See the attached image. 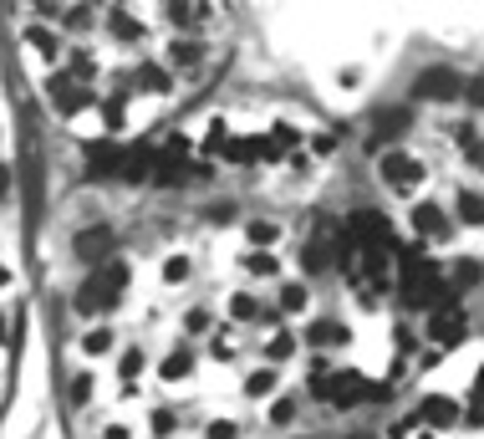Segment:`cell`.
<instances>
[{"instance_id":"obj_1","label":"cell","mask_w":484,"mask_h":439,"mask_svg":"<svg viewBox=\"0 0 484 439\" xmlns=\"http://www.w3.org/2000/svg\"><path fill=\"white\" fill-rule=\"evenodd\" d=\"M347 235H352V246H368V250L393 246V225H388V215H378V209H352V215H347Z\"/></svg>"},{"instance_id":"obj_2","label":"cell","mask_w":484,"mask_h":439,"mask_svg":"<svg viewBox=\"0 0 484 439\" xmlns=\"http://www.w3.org/2000/svg\"><path fill=\"white\" fill-rule=\"evenodd\" d=\"M317 393L327 403H337V409H352V403H362L372 393V383L362 373H337V378H317Z\"/></svg>"},{"instance_id":"obj_3","label":"cell","mask_w":484,"mask_h":439,"mask_svg":"<svg viewBox=\"0 0 484 439\" xmlns=\"http://www.w3.org/2000/svg\"><path fill=\"white\" fill-rule=\"evenodd\" d=\"M459 92H464V77L449 72V66H429V72H418V82H413V97H423V103H449Z\"/></svg>"},{"instance_id":"obj_4","label":"cell","mask_w":484,"mask_h":439,"mask_svg":"<svg viewBox=\"0 0 484 439\" xmlns=\"http://www.w3.org/2000/svg\"><path fill=\"white\" fill-rule=\"evenodd\" d=\"M464 332H469V322H464L459 301H439L433 317H429V337L439 342V348H454V342H464Z\"/></svg>"},{"instance_id":"obj_5","label":"cell","mask_w":484,"mask_h":439,"mask_svg":"<svg viewBox=\"0 0 484 439\" xmlns=\"http://www.w3.org/2000/svg\"><path fill=\"white\" fill-rule=\"evenodd\" d=\"M117 297H123V291H117V286L97 271V276H87V281H82V291H76V311H82V317H97V311L117 307Z\"/></svg>"},{"instance_id":"obj_6","label":"cell","mask_w":484,"mask_h":439,"mask_svg":"<svg viewBox=\"0 0 484 439\" xmlns=\"http://www.w3.org/2000/svg\"><path fill=\"white\" fill-rule=\"evenodd\" d=\"M382 179L398 184V189H408V184L423 179V164L413 154H398V148H393V154H382Z\"/></svg>"},{"instance_id":"obj_7","label":"cell","mask_w":484,"mask_h":439,"mask_svg":"<svg viewBox=\"0 0 484 439\" xmlns=\"http://www.w3.org/2000/svg\"><path fill=\"white\" fill-rule=\"evenodd\" d=\"M46 92L56 97V107H62L66 117H72V113H82V107L92 103V92H82V87H76V77H51V82H46Z\"/></svg>"},{"instance_id":"obj_8","label":"cell","mask_w":484,"mask_h":439,"mask_svg":"<svg viewBox=\"0 0 484 439\" xmlns=\"http://www.w3.org/2000/svg\"><path fill=\"white\" fill-rule=\"evenodd\" d=\"M408 123H413V113H403V107H382L378 123H372V148H378V143H388V138H403Z\"/></svg>"},{"instance_id":"obj_9","label":"cell","mask_w":484,"mask_h":439,"mask_svg":"<svg viewBox=\"0 0 484 439\" xmlns=\"http://www.w3.org/2000/svg\"><path fill=\"white\" fill-rule=\"evenodd\" d=\"M413 230H418L423 240H444V235H449V215L439 205H429V199H423V205L413 209Z\"/></svg>"},{"instance_id":"obj_10","label":"cell","mask_w":484,"mask_h":439,"mask_svg":"<svg viewBox=\"0 0 484 439\" xmlns=\"http://www.w3.org/2000/svg\"><path fill=\"white\" fill-rule=\"evenodd\" d=\"M117 164H123V148H117V143H87V168L92 174H117Z\"/></svg>"},{"instance_id":"obj_11","label":"cell","mask_w":484,"mask_h":439,"mask_svg":"<svg viewBox=\"0 0 484 439\" xmlns=\"http://www.w3.org/2000/svg\"><path fill=\"white\" fill-rule=\"evenodd\" d=\"M418 419H423V424H454V419H459V403L444 399V393H433V399H423Z\"/></svg>"},{"instance_id":"obj_12","label":"cell","mask_w":484,"mask_h":439,"mask_svg":"<svg viewBox=\"0 0 484 439\" xmlns=\"http://www.w3.org/2000/svg\"><path fill=\"white\" fill-rule=\"evenodd\" d=\"M107 250H113V235H107V230H82V235H76V256H82V260H102Z\"/></svg>"},{"instance_id":"obj_13","label":"cell","mask_w":484,"mask_h":439,"mask_svg":"<svg viewBox=\"0 0 484 439\" xmlns=\"http://www.w3.org/2000/svg\"><path fill=\"white\" fill-rule=\"evenodd\" d=\"M117 174H123V179H143V174H153V148H123Z\"/></svg>"},{"instance_id":"obj_14","label":"cell","mask_w":484,"mask_h":439,"mask_svg":"<svg viewBox=\"0 0 484 439\" xmlns=\"http://www.w3.org/2000/svg\"><path fill=\"white\" fill-rule=\"evenodd\" d=\"M479 276H484V266H479V260H469V256L449 266V286H474Z\"/></svg>"},{"instance_id":"obj_15","label":"cell","mask_w":484,"mask_h":439,"mask_svg":"<svg viewBox=\"0 0 484 439\" xmlns=\"http://www.w3.org/2000/svg\"><path fill=\"white\" fill-rule=\"evenodd\" d=\"M311 342H317V348H331V342H347V327L342 322H311Z\"/></svg>"},{"instance_id":"obj_16","label":"cell","mask_w":484,"mask_h":439,"mask_svg":"<svg viewBox=\"0 0 484 439\" xmlns=\"http://www.w3.org/2000/svg\"><path fill=\"white\" fill-rule=\"evenodd\" d=\"M459 220L464 225H484V194H459Z\"/></svg>"},{"instance_id":"obj_17","label":"cell","mask_w":484,"mask_h":439,"mask_svg":"<svg viewBox=\"0 0 484 439\" xmlns=\"http://www.w3.org/2000/svg\"><path fill=\"white\" fill-rule=\"evenodd\" d=\"M189 368H194V352H184V348L164 358V378H168V383H174V378H189Z\"/></svg>"},{"instance_id":"obj_18","label":"cell","mask_w":484,"mask_h":439,"mask_svg":"<svg viewBox=\"0 0 484 439\" xmlns=\"http://www.w3.org/2000/svg\"><path fill=\"white\" fill-rule=\"evenodd\" d=\"M168 56H174V66H194L204 56V46H199V41H174V46H168Z\"/></svg>"},{"instance_id":"obj_19","label":"cell","mask_w":484,"mask_h":439,"mask_svg":"<svg viewBox=\"0 0 484 439\" xmlns=\"http://www.w3.org/2000/svg\"><path fill=\"white\" fill-rule=\"evenodd\" d=\"M291 352H296V337L291 332H276V337H270V348H266V358L280 362V358H291Z\"/></svg>"},{"instance_id":"obj_20","label":"cell","mask_w":484,"mask_h":439,"mask_svg":"<svg viewBox=\"0 0 484 439\" xmlns=\"http://www.w3.org/2000/svg\"><path fill=\"white\" fill-rule=\"evenodd\" d=\"M362 276H368V281L382 291V286H388V260H382L378 250H372V256H368V266H362Z\"/></svg>"},{"instance_id":"obj_21","label":"cell","mask_w":484,"mask_h":439,"mask_svg":"<svg viewBox=\"0 0 484 439\" xmlns=\"http://www.w3.org/2000/svg\"><path fill=\"white\" fill-rule=\"evenodd\" d=\"M229 311H235V322H255V317H260V307H255V297H245V291H240V297H235V301H229Z\"/></svg>"},{"instance_id":"obj_22","label":"cell","mask_w":484,"mask_h":439,"mask_svg":"<svg viewBox=\"0 0 484 439\" xmlns=\"http://www.w3.org/2000/svg\"><path fill=\"white\" fill-rule=\"evenodd\" d=\"M164 281H189V256H168L164 260Z\"/></svg>"},{"instance_id":"obj_23","label":"cell","mask_w":484,"mask_h":439,"mask_svg":"<svg viewBox=\"0 0 484 439\" xmlns=\"http://www.w3.org/2000/svg\"><path fill=\"white\" fill-rule=\"evenodd\" d=\"M31 46H36L41 56H56V36H51L46 26H31Z\"/></svg>"},{"instance_id":"obj_24","label":"cell","mask_w":484,"mask_h":439,"mask_svg":"<svg viewBox=\"0 0 484 439\" xmlns=\"http://www.w3.org/2000/svg\"><path fill=\"white\" fill-rule=\"evenodd\" d=\"M113 36L133 41V36H143V26H138V21H127V15H123V11H113Z\"/></svg>"},{"instance_id":"obj_25","label":"cell","mask_w":484,"mask_h":439,"mask_svg":"<svg viewBox=\"0 0 484 439\" xmlns=\"http://www.w3.org/2000/svg\"><path fill=\"white\" fill-rule=\"evenodd\" d=\"M276 225H270V220H260V225H250V246H276Z\"/></svg>"},{"instance_id":"obj_26","label":"cell","mask_w":484,"mask_h":439,"mask_svg":"<svg viewBox=\"0 0 484 439\" xmlns=\"http://www.w3.org/2000/svg\"><path fill=\"white\" fill-rule=\"evenodd\" d=\"M327 246H321V240H311V246H306V271H321V266H327Z\"/></svg>"},{"instance_id":"obj_27","label":"cell","mask_w":484,"mask_h":439,"mask_svg":"<svg viewBox=\"0 0 484 439\" xmlns=\"http://www.w3.org/2000/svg\"><path fill=\"white\" fill-rule=\"evenodd\" d=\"M280 307H286V311H301V307H306V286H286V291H280Z\"/></svg>"},{"instance_id":"obj_28","label":"cell","mask_w":484,"mask_h":439,"mask_svg":"<svg viewBox=\"0 0 484 439\" xmlns=\"http://www.w3.org/2000/svg\"><path fill=\"white\" fill-rule=\"evenodd\" d=\"M143 87H148V92H168V77H164V72H158V66H143Z\"/></svg>"},{"instance_id":"obj_29","label":"cell","mask_w":484,"mask_h":439,"mask_svg":"<svg viewBox=\"0 0 484 439\" xmlns=\"http://www.w3.org/2000/svg\"><path fill=\"white\" fill-rule=\"evenodd\" d=\"M245 388H250V399H255V393H270V388H276V373H270V368H266V373H250V383H245Z\"/></svg>"},{"instance_id":"obj_30","label":"cell","mask_w":484,"mask_h":439,"mask_svg":"<svg viewBox=\"0 0 484 439\" xmlns=\"http://www.w3.org/2000/svg\"><path fill=\"white\" fill-rule=\"evenodd\" d=\"M464 97H469V103H474V107H484V77L464 82Z\"/></svg>"},{"instance_id":"obj_31","label":"cell","mask_w":484,"mask_h":439,"mask_svg":"<svg viewBox=\"0 0 484 439\" xmlns=\"http://www.w3.org/2000/svg\"><path fill=\"white\" fill-rule=\"evenodd\" d=\"M291 413H296V403H291V399H280L276 409H270V419H276V424H291Z\"/></svg>"},{"instance_id":"obj_32","label":"cell","mask_w":484,"mask_h":439,"mask_svg":"<svg viewBox=\"0 0 484 439\" xmlns=\"http://www.w3.org/2000/svg\"><path fill=\"white\" fill-rule=\"evenodd\" d=\"M250 271L255 276H276V260H270V256H250Z\"/></svg>"},{"instance_id":"obj_33","label":"cell","mask_w":484,"mask_h":439,"mask_svg":"<svg viewBox=\"0 0 484 439\" xmlns=\"http://www.w3.org/2000/svg\"><path fill=\"white\" fill-rule=\"evenodd\" d=\"M107 348H113V337L107 332H87V352H107Z\"/></svg>"},{"instance_id":"obj_34","label":"cell","mask_w":484,"mask_h":439,"mask_svg":"<svg viewBox=\"0 0 484 439\" xmlns=\"http://www.w3.org/2000/svg\"><path fill=\"white\" fill-rule=\"evenodd\" d=\"M184 322H189V332H204V327H209V311H199V307H194L189 317H184Z\"/></svg>"},{"instance_id":"obj_35","label":"cell","mask_w":484,"mask_h":439,"mask_svg":"<svg viewBox=\"0 0 484 439\" xmlns=\"http://www.w3.org/2000/svg\"><path fill=\"white\" fill-rule=\"evenodd\" d=\"M209 439H235V424H229V419H219V424H209Z\"/></svg>"},{"instance_id":"obj_36","label":"cell","mask_w":484,"mask_h":439,"mask_svg":"<svg viewBox=\"0 0 484 439\" xmlns=\"http://www.w3.org/2000/svg\"><path fill=\"white\" fill-rule=\"evenodd\" d=\"M153 429H158V434H168V429H174V413L158 409V413H153Z\"/></svg>"},{"instance_id":"obj_37","label":"cell","mask_w":484,"mask_h":439,"mask_svg":"<svg viewBox=\"0 0 484 439\" xmlns=\"http://www.w3.org/2000/svg\"><path fill=\"white\" fill-rule=\"evenodd\" d=\"M87 393H92V378H76V383H72V399L87 403Z\"/></svg>"},{"instance_id":"obj_38","label":"cell","mask_w":484,"mask_h":439,"mask_svg":"<svg viewBox=\"0 0 484 439\" xmlns=\"http://www.w3.org/2000/svg\"><path fill=\"white\" fill-rule=\"evenodd\" d=\"M138 368H143V358H138V352H127V358H123V378H138Z\"/></svg>"},{"instance_id":"obj_39","label":"cell","mask_w":484,"mask_h":439,"mask_svg":"<svg viewBox=\"0 0 484 439\" xmlns=\"http://www.w3.org/2000/svg\"><path fill=\"white\" fill-rule=\"evenodd\" d=\"M102 117H107V123H123V103H117V97H113V103L102 107Z\"/></svg>"},{"instance_id":"obj_40","label":"cell","mask_w":484,"mask_h":439,"mask_svg":"<svg viewBox=\"0 0 484 439\" xmlns=\"http://www.w3.org/2000/svg\"><path fill=\"white\" fill-rule=\"evenodd\" d=\"M11 194V164H0V199Z\"/></svg>"},{"instance_id":"obj_41","label":"cell","mask_w":484,"mask_h":439,"mask_svg":"<svg viewBox=\"0 0 484 439\" xmlns=\"http://www.w3.org/2000/svg\"><path fill=\"white\" fill-rule=\"evenodd\" d=\"M5 332H11V317H5V311H0V342H5Z\"/></svg>"},{"instance_id":"obj_42","label":"cell","mask_w":484,"mask_h":439,"mask_svg":"<svg viewBox=\"0 0 484 439\" xmlns=\"http://www.w3.org/2000/svg\"><path fill=\"white\" fill-rule=\"evenodd\" d=\"M0 286H5V266H0Z\"/></svg>"}]
</instances>
